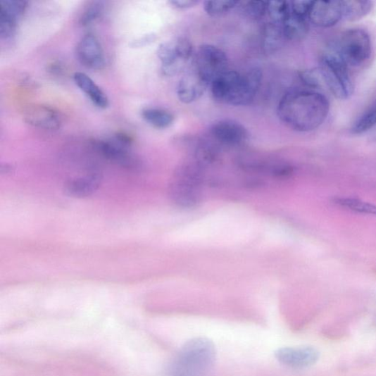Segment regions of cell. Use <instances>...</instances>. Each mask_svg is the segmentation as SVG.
<instances>
[{"instance_id": "1", "label": "cell", "mask_w": 376, "mask_h": 376, "mask_svg": "<svg viewBox=\"0 0 376 376\" xmlns=\"http://www.w3.org/2000/svg\"><path fill=\"white\" fill-rule=\"evenodd\" d=\"M330 108L328 99L320 93L294 90L280 101L277 115L288 128L306 132L316 130L326 121Z\"/></svg>"}, {"instance_id": "2", "label": "cell", "mask_w": 376, "mask_h": 376, "mask_svg": "<svg viewBox=\"0 0 376 376\" xmlns=\"http://www.w3.org/2000/svg\"><path fill=\"white\" fill-rule=\"evenodd\" d=\"M262 80L259 68H251L244 73L227 70L214 79L210 87L213 97L220 104L246 106L253 101Z\"/></svg>"}, {"instance_id": "3", "label": "cell", "mask_w": 376, "mask_h": 376, "mask_svg": "<svg viewBox=\"0 0 376 376\" xmlns=\"http://www.w3.org/2000/svg\"><path fill=\"white\" fill-rule=\"evenodd\" d=\"M217 361L213 341L205 337L188 340L170 366V376H211Z\"/></svg>"}, {"instance_id": "4", "label": "cell", "mask_w": 376, "mask_h": 376, "mask_svg": "<svg viewBox=\"0 0 376 376\" xmlns=\"http://www.w3.org/2000/svg\"><path fill=\"white\" fill-rule=\"evenodd\" d=\"M324 84L334 97L346 100L353 93V85L351 79L348 65L336 52L324 54L320 58L319 67Z\"/></svg>"}, {"instance_id": "5", "label": "cell", "mask_w": 376, "mask_h": 376, "mask_svg": "<svg viewBox=\"0 0 376 376\" xmlns=\"http://www.w3.org/2000/svg\"><path fill=\"white\" fill-rule=\"evenodd\" d=\"M337 51L348 66H362L372 53L369 34L361 28L346 30L341 36Z\"/></svg>"}, {"instance_id": "6", "label": "cell", "mask_w": 376, "mask_h": 376, "mask_svg": "<svg viewBox=\"0 0 376 376\" xmlns=\"http://www.w3.org/2000/svg\"><path fill=\"white\" fill-rule=\"evenodd\" d=\"M194 54L192 42L186 37H177L161 44L157 49V56L165 76L172 77L182 71Z\"/></svg>"}, {"instance_id": "7", "label": "cell", "mask_w": 376, "mask_h": 376, "mask_svg": "<svg viewBox=\"0 0 376 376\" xmlns=\"http://www.w3.org/2000/svg\"><path fill=\"white\" fill-rule=\"evenodd\" d=\"M132 139L124 132H118L106 140H94L92 147L106 159L127 168L138 165V161L132 155Z\"/></svg>"}, {"instance_id": "8", "label": "cell", "mask_w": 376, "mask_h": 376, "mask_svg": "<svg viewBox=\"0 0 376 376\" xmlns=\"http://www.w3.org/2000/svg\"><path fill=\"white\" fill-rule=\"evenodd\" d=\"M228 64L225 51L212 44H203L197 50L193 67L211 84L214 79L228 70Z\"/></svg>"}, {"instance_id": "9", "label": "cell", "mask_w": 376, "mask_h": 376, "mask_svg": "<svg viewBox=\"0 0 376 376\" xmlns=\"http://www.w3.org/2000/svg\"><path fill=\"white\" fill-rule=\"evenodd\" d=\"M211 139L220 145L239 146L244 144L249 139V132L242 124L225 119L214 123L211 129Z\"/></svg>"}, {"instance_id": "10", "label": "cell", "mask_w": 376, "mask_h": 376, "mask_svg": "<svg viewBox=\"0 0 376 376\" xmlns=\"http://www.w3.org/2000/svg\"><path fill=\"white\" fill-rule=\"evenodd\" d=\"M309 20L319 27H331L343 19L341 0H317L313 1L308 14Z\"/></svg>"}, {"instance_id": "11", "label": "cell", "mask_w": 376, "mask_h": 376, "mask_svg": "<svg viewBox=\"0 0 376 376\" xmlns=\"http://www.w3.org/2000/svg\"><path fill=\"white\" fill-rule=\"evenodd\" d=\"M79 62L92 70H101L106 65V58L98 39L92 33L84 35L76 47Z\"/></svg>"}, {"instance_id": "12", "label": "cell", "mask_w": 376, "mask_h": 376, "mask_svg": "<svg viewBox=\"0 0 376 376\" xmlns=\"http://www.w3.org/2000/svg\"><path fill=\"white\" fill-rule=\"evenodd\" d=\"M209 87L210 83L192 67L179 81L177 97L182 104H191L199 99Z\"/></svg>"}, {"instance_id": "13", "label": "cell", "mask_w": 376, "mask_h": 376, "mask_svg": "<svg viewBox=\"0 0 376 376\" xmlns=\"http://www.w3.org/2000/svg\"><path fill=\"white\" fill-rule=\"evenodd\" d=\"M275 357L283 365L299 369L314 365L318 360L319 353L311 346L286 347L278 349Z\"/></svg>"}, {"instance_id": "14", "label": "cell", "mask_w": 376, "mask_h": 376, "mask_svg": "<svg viewBox=\"0 0 376 376\" xmlns=\"http://www.w3.org/2000/svg\"><path fill=\"white\" fill-rule=\"evenodd\" d=\"M24 120L28 125L45 130H54L60 128L61 119L53 108L42 105L27 107L24 111Z\"/></svg>"}, {"instance_id": "15", "label": "cell", "mask_w": 376, "mask_h": 376, "mask_svg": "<svg viewBox=\"0 0 376 376\" xmlns=\"http://www.w3.org/2000/svg\"><path fill=\"white\" fill-rule=\"evenodd\" d=\"M101 177L96 173L75 177L65 183L64 191L74 198H85L92 195L100 185Z\"/></svg>"}, {"instance_id": "16", "label": "cell", "mask_w": 376, "mask_h": 376, "mask_svg": "<svg viewBox=\"0 0 376 376\" xmlns=\"http://www.w3.org/2000/svg\"><path fill=\"white\" fill-rule=\"evenodd\" d=\"M74 80L80 89L89 97L96 107L101 109L108 107L109 99L107 95L87 75L77 73L74 75Z\"/></svg>"}, {"instance_id": "17", "label": "cell", "mask_w": 376, "mask_h": 376, "mask_svg": "<svg viewBox=\"0 0 376 376\" xmlns=\"http://www.w3.org/2000/svg\"><path fill=\"white\" fill-rule=\"evenodd\" d=\"M284 37L282 25L270 22L262 30L261 46L263 53L271 55L277 52L282 46Z\"/></svg>"}, {"instance_id": "18", "label": "cell", "mask_w": 376, "mask_h": 376, "mask_svg": "<svg viewBox=\"0 0 376 376\" xmlns=\"http://www.w3.org/2000/svg\"><path fill=\"white\" fill-rule=\"evenodd\" d=\"M282 30L285 39L298 42L303 39L307 36L310 30V26L306 17L292 12L282 23Z\"/></svg>"}, {"instance_id": "19", "label": "cell", "mask_w": 376, "mask_h": 376, "mask_svg": "<svg viewBox=\"0 0 376 376\" xmlns=\"http://www.w3.org/2000/svg\"><path fill=\"white\" fill-rule=\"evenodd\" d=\"M343 19L357 21L366 16L372 9L373 4L367 0H341Z\"/></svg>"}, {"instance_id": "20", "label": "cell", "mask_w": 376, "mask_h": 376, "mask_svg": "<svg viewBox=\"0 0 376 376\" xmlns=\"http://www.w3.org/2000/svg\"><path fill=\"white\" fill-rule=\"evenodd\" d=\"M144 120L153 127L165 130L172 126L175 122V115L164 109L149 108L142 111Z\"/></svg>"}, {"instance_id": "21", "label": "cell", "mask_w": 376, "mask_h": 376, "mask_svg": "<svg viewBox=\"0 0 376 376\" xmlns=\"http://www.w3.org/2000/svg\"><path fill=\"white\" fill-rule=\"evenodd\" d=\"M334 202L337 206L365 215H376V205L354 198H337Z\"/></svg>"}, {"instance_id": "22", "label": "cell", "mask_w": 376, "mask_h": 376, "mask_svg": "<svg viewBox=\"0 0 376 376\" xmlns=\"http://www.w3.org/2000/svg\"><path fill=\"white\" fill-rule=\"evenodd\" d=\"M27 8V2L22 0H6L0 3V15L17 23L23 16Z\"/></svg>"}, {"instance_id": "23", "label": "cell", "mask_w": 376, "mask_h": 376, "mask_svg": "<svg viewBox=\"0 0 376 376\" xmlns=\"http://www.w3.org/2000/svg\"><path fill=\"white\" fill-rule=\"evenodd\" d=\"M376 126V106L365 111L356 119L351 128L352 134H361Z\"/></svg>"}, {"instance_id": "24", "label": "cell", "mask_w": 376, "mask_h": 376, "mask_svg": "<svg viewBox=\"0 0 376 376\" xmlns=\"http://www.w3.org/2000/svg\"><path fill=\"white\" fill-rule=\"evenodd\" d=\"M267 3L268 14L270 17L271 22L282 25L289 15L292 13L290 2L270 1Z\"/></svg>"}, {"instance_id": "25", "label": "cell", "mask_w": 376, "mask_h": 376, "mask_svg": "<svg viewBox=\"0 0 376 376\" xmlns=\"http://www.w3.org/2000/svg\"><path fill=\"white\" fill-rule=\"evenodd\" d=\"M239 4L234 0H219V1H205L203 3V9L209 15L213 17L224 15Z\"/></svg>"}, {"instance_id": "26", "label": "cell", "mask_w": 376, "mask_h": 376, "mask_svg": "<svg viewBox=\"0 0 376 376\" xmlns=\"http://www.w3.org/2000/svg\"><path fill=\"white\" fill-rule=\"evenodd\" d=\"M242 9L245 14L253 20H260L268 13V3L261 0H253L243 3Z\"/></svg>"}, {"instance_id": "27", "label": "cell", "mask_w": 376, "mask_h": 376, "mask_svg": "<svg viewBox=\"0 0 376 376\" xmlns=\"http://www.w3.org/2000/svg\"><path fill=\"white\" fill-rule=\"evenodd\" d=\"M104 5L102 2H93L84 10L80 17V23L82 26H88L96 22L104 13Z\"/></svg>"}, {"instance_id": "28", "label": "cell", "mask_w": 376, "mask_h": 376, "mask_svg": "<svg viewBox=\"0 0 376 376\" xmlns=\"http://www.w3.org/2000/svg\"><path fill=\"white\" fill-rule=\"evenodd\" d=\"M299 78L306 87L313 89L320 88L324 84L319 68L301 72Z\"/></svg>"}, {"instance_id": "29", "label": "cell", "mask_w": 376, "mask_h": 376, "mask_svg": "<svg viewBox=\"0 0 376 376\" xmlns=\"http://www.w3.org/2000/svg\"><path fill=\"white\" fill-rule=\"evenodd\" d=\"M17 26V22L0 16V37L4 39H11L14 36Z\"/></svg>"}, {"instance_id": "30", "label": "cell", "mask_w": 376, "mask_h": 376, "mask_svg": "<svg viewBox=\"0 0 376 376\" xmlns=\"http://www.w3.org/2000/svg\"><path fill=\"white\" fill-rule=\"evenodd\" d=\"M313 1L310 0H296V1L290 2L292 12L308 18V14L311 8Z\"/></svg>"}, {"instance_id": "31", "label": "cell", "mask_w": 376, "mask_h": 376, "mask_svg": "<svg viewBox=\"0 0 376 376\" xmlns=\"http://www.w3.org/2000/svg\"><path fill=\"white\" fill-rule=\"evenodd\" d=\"M156 39L157 37L156 34H147V35L134 40L130 46L132 48H142L155 42Z\"/></svg>"}, {"instance_id": "32", "label": "cell", "mask_w": 376, "mask_h": 376, "mask_svg": "<svg viewBox=\"0 0 376 376\" xmlns=\"http://www.w3.org/2000/svg\"><path fill=\"white\" fill-rule=\"evenodd\" d=\"M199 1L197 0H172L169 4L174 8L179 10H184L194 7L199 4Z\"/></svg>"}]
</instances>
